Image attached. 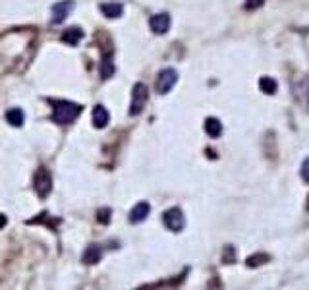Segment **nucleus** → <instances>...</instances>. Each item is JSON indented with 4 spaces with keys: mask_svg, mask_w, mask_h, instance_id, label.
Segmentation results:
<instances>
[{
    "mask_svg": "<svg viewBox=\"0 0 309 290\" xmlns=\"http://www.w3.org/2000/svg\"><path fill=\"white\" fill-rule=\"evenodd\" d=\"M300 174H301V180L307 182L309 184V157L301 163V168H300Z\"/></svg>",
    "mask_w": 309,
    "mask_h": 290,
    "instance_id": "nucleus-22",
    "label": "nucleus"
},
{
    "mask_svg": "<svg viewBox=\"0 0 309 290\" xmlns=\"http://www.w3.org/2000/svg\"><path fill=\"white\" fill-rule=\"evenodd\" d=\"M151 211V205L147 202H139L137 205H133V209L130 211V222H141L147 219V215Z\"/></svg>",
    "mask_w": 309,
    "mask_h": 290,
    "instance_id": "nucleus-9",
    "label": "nucleus"
},
{
    "mask_svg": "<svg viewBox=\"0 0 309 290\" xmlns=\"http://www.w3.org/2000/svg\"><path fill=\"white\" fill-rule=\"evenodd\" d=\"M205 133L209 138H221L222 136V122L215 116H209L205 120Z\"/></svg>",
    "mask_w": 309,
    "mask_h": 290,
    "instance_id": "nucleus-15",
    "label": "nucleus"
},
{
    "mask_svg": "<svg viewBox=\"0 0 309 290\" xmlns=\"http://www.w3.org/2000/svg\"><path fill=\"white\" fill-rule=\"evenodd\" d=\"M101 12H103V16H106L108 19H116L122 16V4H118V2H106V4H101Z\"/></svg>",
    "mask_w": 309,
    "mask_h": 290,
    "instance_id": "nucleus-16",
    "label": "nucleus"
},
{
    "mask_svg": "<svg viewBox=\"0 0 309 290\" xmlns=\"http://www.w3.org/2000/svg\"><path fill=\"white\" fill-rule=\"evenodd\" d=\"M6 120H8L14 128H21L23 126V120H26V115H23V110H19V108H12L6 113Z\"/></svg>",
    "mask_w": 309,
    "mask_h": 290,
    "instance_id": "nucleus-18",
    "label": "nucleus"
},
{
    "mask_svg": "<svg viewBox=\"0 0 309 290\" xmlns=\"http://www.w3.org/2000/svg\"><path fill=\"white\" fill-rule=\"evenodd\" d=\"M72 10H74V2H72V0L56 2L53 6V24H62L64 19L70 16Z\"/></svg>",
    "mask_w": 309,
    "mask_h": 290,
    "instance_id": "nucleus-7",
    "label": "nucleus"
},
{
    "mask_svg": "<svg viewBox=\"0 0 309 290\" xmlns=\"http://www.w3.org/2000/svg\"><path fill=\"white\" fill-rule=\"evenodd\" d=\"M51 105L54 106L53 113V120L60 126H66V124H72L80 113L83 110V106L78 105V103H70V101H51Z\"/></svg>",
    "mask_w": 309,
    "mask_h": 290,
    "instance_id": "nucleus-1",
    "label": "nucleus"
},
{
    "mask_svg": "<svg viewBox=\"0 0 309 290\" xmlns=\"http://www.w3.org/2000/svg\"><path fill=\"white\" fill-rule=\"evenodd\" d=\"M81 39H83V29H81V27H76V26L68 27V29L62 33V41L66 44H72V47H76Z\"/></svg>",
    "mask_w": 309,
    "mask_h": 290,
    "instance_id": "nucleus-13",
    "label": "nucleus"
},
{
    "mask_svg": "<svg viewBox=\"0 0 309 290\" xmlns=\"http://www.w3.org/2000/svg\"><path fill=\"white\" fill-rule=\"evenodd\" d=\"M265 4V0H246L244 2V10H247V12H253V10L261 8Z\"/></svg>",
    "mask_w": 309,
    "mask_h": 290,
    "instance_id": "nucleus-21",
    "label": "nucleus"
},
{
    "mask_svg": "<svg viewBox=\"0 0 309 290\" xmlns=\"http://www.w3.org/2000/svg\"><path fill=\"white\" fill-rule=\"evenodd\" d=\"M149 26L153 29V33L157 35H164L168 29H170V16L168 14H157L149 19Z\"/></svg>",
    "mask_w": 309,
    "mask_h": 290,
    "instance_id": "nucleus-8",
    "label": "nucleus"
},
{
    "mask_svg": "<svg viewBox=\"0 0 309 290\" xmlns=\"http://www.w3.org/2000/svg\"><path fill=\"white\" fill-rule=\"evenodd\" d=\"M110 215H112V211H110L108 207H103V209L97 211V220L103 222V225H108V222H110Z\"/></svg>",
    "mask_w": 309,
    "mask_h": 290,
    "instance_id": "nucleus-20",
    "label": "nucleus"
},
{
    "mask_svg": "<svg viewBox=\"0 0 309 290\" xmlns=\"http://www.w3.org/2000/svg\"><path fill=\"white\" fill-rule=\"evenodd\" d=\"M6 222H8V219H6V215H2V213H0V230L4 229V227H6Z\"/></svg>",
    "mask_w": 309,
    "mask_h": 290,
    "instance_id": "nucleus-23",
    "label": "nucleus"
},
{
    "mask_svg": "<svg viewBox=\"0 0 309 290\" xmlns=\"http://www.w3.org/2000/svg\"><path fill=\"white\" fill-rule=\"evenodd\" d=\"M147 99H149V89L145 83L137 81L133 85V91H132V103H130V115L135 116V115H141L145 105H147Z\"/></svg>",
    "mask_w": 309,
    "mask_h": 290,
    "instance_id": "nucleus-3",
    "label": "nucleus"
},
{
    "mask_svg": "<svg viewBox=\"0 0 309 290\" xmlns=\"http://www.w3.org/2000/svg\"><path fill=\"white\" fill-rule=\"evenodd\" d=\"M101 257H103V248L93 244V246H89L87 250H85V254L81 255V261L85 265H95L101 261Z\"/></svg>",
    "mask_w": 309,
    "mask_h": 290,
    "instance_id": "nucleus-11",
    "label": "nucleus"
},
{
    "mask_svg": "<svg viewBox=\"0 0 309 290\" xmlns=\"http://www.w3.org/2000/svg\"><path fill=\"white\" fill-rule=\"evenodd\" d=\"M162 220H164V227L172 232H182L185 227V217L184 211L180 207H170L168 211H164L162 215Z\"/></svg>",
    "mask_w": 309,
    "mask_h": 290,
    "instance_id": "nucleus-4",
    "label": "nucleus"
},
{
    "mask_svg": "<svg viewBox=\"0 0 309 290\" xmlns=\"http://www.w3.org/2000/svg\"><path fill=\"white\" fill-rule=\"evenodd\" d=\"M236 248L234 246H226L224 248V254H222V263L226 265H234L236 263Z\"/></svg>",
    "mask_w": 309,
    "mask_h": 290,
    "instance_id": "nucleus-19",
    "label": "nucleus"
},
{
    "mask_svg": "<svg viewBox=\"0 0 309 290\" xmlns=\"http://www.w3.org/2000/svg\"><path fill=\"white\" fill-rule=\"evenodd\" d=\"M259 89H261L265 95H274L276 89H278V83H276V79L271 78V76H263V78L259 79Z\"/></svg>",
    "mask_w": 309,
    "mask_h": 290,
    "instance_id": "nucleus-17",
    "label": "nucleus"
},
{
    "mask_svg": "<svg viewBox=\"0 0 309 290\" xmlns=\"http://www.w3.org/2000/svg\"><path fill=\"white\" fill-rule=\"evenodd\" d=\"M178 81V72L174 68H164L159 72L157 76V93L159 95H167L170 89L176 85Z\"/></svg>",
    "mask_w": 309,
    "mask_h": 290,
    "instance_id": "nucleus-5",
    "label": "nucleus"
},
{
    "mask_svg": "<svg viewBox=\"0 0 309 290\" xmlns=\"http://www.w3.org/2000/svg\"><path fill=\"white\" fill-rule=\"evenodd\" d=\"M110 122V115L103 105H97L93 110V126L95 128H106Z\"/></svg>",
    "mask_w": 309,
    "mask_h": 290,
    "instance_id": "nucleus-12",
    "label": "nucleus"
},
{
    "mask_svg": "<svg viewBox=\"0 0 309 290\" xmlns=\"http://www.w3.org/2000/svg\"><path fill=\"white\" fill-rule=\"evenodd\" d=\"M35 192L39 197H49L51 192H53V176L49 174V170L46 168H39L35 174Z\"/></svg>",
    "mask_w": 309,
    "mask_h": 290,
    "instance_id": "nucleus-6",
    "label": "nucleus"
},
{
    "mask_svg": "<svg viewBox=\"0 0 309 290\" xmlns=\"http://www.w3.org/2000/svg\"><path fill=\"white\" fill-rule=\"evenodd\" d=\"M307 209H309V195H307Z\"/></svg>",
    "mask_w": 309,
    "mask_h": 290,
    "instance_id": "nucleus-24",
    "label": "nucleus"
},
{
    "mask_svg": "<svg viewBox=\"0 0 309 290\" xmlns=\"http://www.w3.org/2000/svg\"><path fill=\"white\" fill-rule=\"evenodd\" d=\"M116 72V66H114V60H112V53H106L101 60V68H99V74L103 79H108L112 78Z\"/></svg>",
    "mask_w": 309,
    "mask_h": 290,
    "instance_id": "nucleus-10",
    "label": "nucleus"
},
{
    "mask_svg": "<svg viewBox=\"0 0 309 290\" xmlns=\"http://www.w3.org/2000/svg\"><path fill=\"white\" fill-rule=\"evenodd\" d=\"M292 97L296 101V105L301 110L309 113V76L307 74H296L290 81Z\"/></svg>",
    "mask_w": 309,
    "mask_h": 290,
    "instance_id": "nucleus-2",
    "label": "nucleus"
},
{
    "mask_svg": "<svg viewBox=\"0 0 309 290\" xmlns=\"http://www.w3.org/2000/svg\"><path fill=\"white\" fill-rule=\"evenodd\" d=\"M271 261V255L265 254V252H255V254H251L249 257L246 259V267L249 269H257V267H263Z\"/></svg>",
    "mask_w": 309,
    "mask_h": 290,
    "instance_id": "nucleus-14",
    "label": "nucleus"
}]
</instances>
